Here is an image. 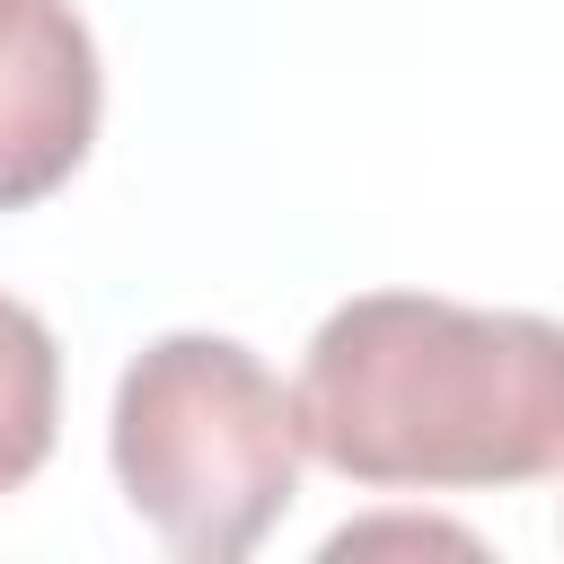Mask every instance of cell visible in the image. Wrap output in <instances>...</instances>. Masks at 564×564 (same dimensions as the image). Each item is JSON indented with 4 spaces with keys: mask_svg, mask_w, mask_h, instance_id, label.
<instances>
[{
    "mask_svg": "<svg viewBox=\"0 0 564 564\" xmlns=\"http://www.w3.org/2000/svg\"><path fill=\"white\" fill-rule=\"evenodd\" d=\"M300 432L344 485L494 494L564 476V326L432 291L326 308L300 361Z\"/></svg>",
    "mask_w": 564,
    "mask_h": 564,
    "instance_id": "cell-1",
    "label": "cell"
},
{
    "mask_svg": "<svg viewBox=\"0 0 564 564\" xmlns=\"http://www.w3.org/2000/svg\"><path fill=\"white\" fill-rule=\"evenodd\" d=\"M106 458L123 502L185 564H238L300 502V397L238 335H159L123 361Z\"/></svg>",
    "mask_w": 564,
    "mask_h": 564,
    "instance_id": "cell-2",
    "label": "cell"
},
{
    "mask_svg": "<svg viewBox=\"0 0 564 564\" xmlns=\"http://www.w3.org/2000/svg\"><path fill=\"white\" fill-rule=\"evenodd\" d=\"M106 70L70 0H0V212L62 194L97 141Z\"/></svg>",
    "mask_w": 564,
    "mask_h": 564,
    "instance_id": "cell-3",
    "label": "cell"
},
{
    "mask_svg": "<svg viewBox=\"0 0 564 564\" xmlns=\"http://www.w3.org/2000/svg\"><path fill=\"white\" fill-rule=\"evenodd\" d=\"M53 423H62V352L53 326L0 291V494H18L44 458H53Z\"/></svg>",
    "mask_w": 564,
    "mask_h": 564,
    "instance_id": "cell-4",
    "label": "cell"
},
{
    "mask_svg": "<svg viewBox=\"0 0 564 564\" xmlns=\"http://www.w3.org/2000/svg\"><path fill=\"white\" fill-rule=\"evenodd\" d=\"M352 546H467L458 529H414V520H388V529H344V538H326V555H352Z\"/></svg>",
    "mask_w": 564,
    "mask_h": 564,
    "instance_id": "cell-5",
    "label": "cell"
}]
</instances>
